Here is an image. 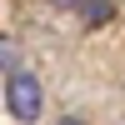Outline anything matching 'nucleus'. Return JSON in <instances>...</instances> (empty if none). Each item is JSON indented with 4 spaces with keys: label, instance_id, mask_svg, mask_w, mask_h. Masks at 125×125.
<instances>
[{
    "label": "nucleus",
    "instance_id": "nucleus-1",
    "mask_svg": "<svg viewBox=\"0 0 125 125\" xmlns=\"http://www.w3.org/2000/svg\"><path fill=\"white\" fill-rule=\"evenodd\" d=\"M5 105H10V115H15V120H25V125L40 115L45 90H40V80L30 75V70H15V75L5 80Z\"/></svg>",
    "mask_w": 125,
    "mask_h": 125
},
{
    "label": "nucleus",
    "instance_id": "nucleus-2",
    "mask_svg": "<svg viewBox=\"0 0 125 125\" xmlns=\"http://www.w3.org/2000/svg\"><path fill=\"white\" fill-rule=\"evenodd\" d=\"M80 10H85V25L90 30H100V25L115 20V0H80Z\"/></svg>",
    "mask_w": 125,
    "mask_h": 125
},
{
    "label": "nucleus",
    "instance_id": "nucleus-3",
    "mask_svg": "<svg viewBox=\"0 0 125 125\" xmlns=\"http://www.w3.org/2000/svg\"><path fill=\"white\" fill-rule=\"evenodd\" d=\"M55 5H60V10H80V0H55Z\"/></svg>",
    "mask_w": 125,
    "mask_h": 125
},
{
    "label": "nucleus",
    "instance_id": "nucleus-4",
    "mask_svg": "<svg viewBox=\"0 0 125 125\" xmlns=\"http://www.w3.org/2000/svg\"><path fill=\"white\" fill-rule=\"evenodd\" d=\"M60 125H85V120H60Z\"/></svg>",
    "mask_w": 125,
    "mask_h": 125
}]
</instances>
